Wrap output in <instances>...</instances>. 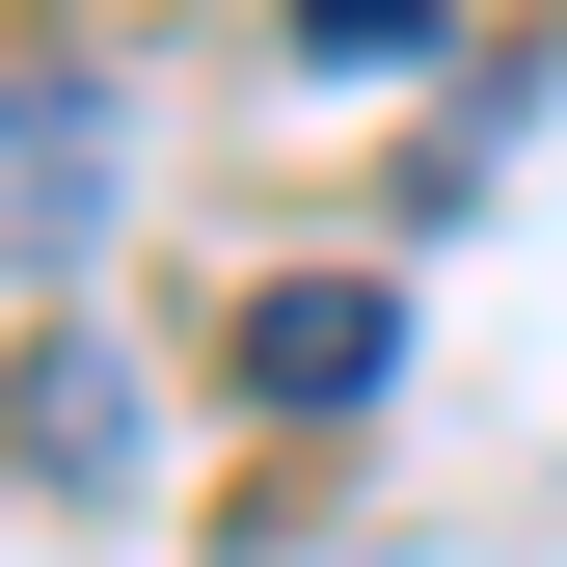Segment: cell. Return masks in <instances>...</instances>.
<instances>
[{
    "instance_id": "obj_1",
    "label": "cell",
    "mask_w": 567,
    "mask_h": 567,
    "mask_svg": "<svg viewBox=\"0 0 567 567\" xmlns=\"http://www.w3.org/2000/svg\"><path fill=\"white\" fill-rule=\"evenodd\" d=\"M135 460H163V405H135V324L54 298L28 379H0V514H135Z\"/></svg>"
},
{
    "instance_id": "obj_2",
    "label": "cell",
    "mask_w": 567,
    "mask_h": 567,
    "mask_svg": "<svg viewBox=\"0 0 567 567\" xmlns=\"http://www.w3.org/2000/svg\"><path fill=\"white\" fill-rule=\"evenodd\" d=\"M82 244H109V82L0 54V270H82Z\"/></svg>"
},
{
    "instance_id": "obj_3",
    "label": "cell",
    "mask_w": 567,
    "mask_h": 567,
    "mask_svg": "<svg viewBox=\"0 0 567 567\" xmlns=\"http://www.w3.org/2000/svg\"><path fill=\"white\" fill-rule=\"evenodd\" d=\"M405 379V298H379V270H270V298H244V405H379Z\"/></svg>"
}]
</instances>
